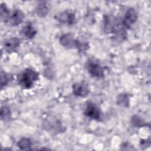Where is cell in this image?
<instances>
[{
    "mask_svg": "<svg viewBox=\"0 0 151 151\" xmlns=\"http://www.w3.org/2000/svg\"><path fill=\"white\" fill-rule=\"evenodd\" d=\"M75 47H76L80 52H83V51H86L89 48V46L87 43L82 42L76 40Z\"/></svg>",
    "mask_w": 151,
    "mask_h": 151,
    "instance_id": "obj_16",
    "label": "cell"
},
{
    "mask_svg": "<svg viewBox=\"0 0 151 151\" xmlns=\"http://www.w3.org/2000/svg\"><path fill=\"white\" fill-rule=\"evenodd\" d=\"M0 14H1V18L2 20L5 22L10 14V11H9L8 8L6 6L5 4L2 3L0 7Z\"/></svg>",
    "mask_w": 151,
    "mask_h": 151,
    "instance_id": "obj_14",
    "label": "cell"
},
{
    "mask_svg": "<svg viewBox=\"0 0 151 151\" xmlns=\"http://www.w3.org/2000/svg\"><path fill=\"white\" fill-rule=\"evenodd\" d=\"M137 19V14L136 10L133 8H129L124 15V19L122 20L123 24L126 28H127L130 25L134 23Z\"/></svg>",
    "mask_w": 151,
    "mask_h": 151,
    "instance_id": "obj_7",
    "label": "cell"
},
{
    "mask_svg": "<svg viewBox=\"0 0 151 151\" xmlns=\"http://www.w3.org/2000/svg\"><path fill=\"white\" fill-rule=\"evenodd\" d=\"M84 114L86 116L96 120H99L101 117V112L99 108L91 101H88L87 103Z\"/></svg>",
    "mask_w": 151,
    "mask_h": 151,
    "instance_id": "obj_3",
    "label": "cell"
},
{
    "mask_svg": "<svg viewBox=\"0 0 151 151\" xmlns=\"http://www.w3.org/2000/svg\"><path fill=\"white\" fill-rule=\"evenodd\" d=\"M21 33L27 38H32L37 34V30L31 24H28L25 25L21 30Z\"/></svg>",
    "mask_w": 151,
    "mask_h": 151,
    "instance_id": "obj_10",
    "label": "cell"
},
{
    "mask_svg": "<svg viewBox=\"0 0 151 151\" xmlns=\"http://www.w3.org/2000/svg\"><path fill=\"white\" fill-rule=\"evenodd\" d=\"M31 144L32 143L29 139L23 137L18 141L17 146L21 150H28L31 147Z\"/></svg>",
    "mask_w": 151,
    "mask_h": 151,
    "instance_id": "obj_12",
    "label": "cell"
},
{
    "mask_svg": "<svg viewBox=\"0 0 151 151\" xmlns=\"http://www.w3.org/2000/svg\"><path fill=\"white\" fill-rule=\"evenodd\" d=\"M132 122L135 126H142L145 123L143 120L138 116H134L132 117Z\"/></svg>",
    "mask_w": 151,
    "mask_h": 151,
    "instance_id": "obj_17",
    "label": "cell"
},
{
    "mask_svg": "<svg viewBox=\"0 0 151 151\" xmlns=\"http://www.w3.org/2000/svg\"><path fill=\"white\" fill-rule=\"evenodd\" d=\"M87 68L88 73L92 77L102 78L104 75V69L98 61L90 60L87 64Z\"/></svg>",
    "mask_w": 151,
    "mask_h": 151,
    "instance_id": "obj_2",
    "label": "cell"
},
{
    "mask_svg": "<svg viewBox=\"0 0 151 151\" xmlns=\"http://www.w3.org/2000/svg\"><path fill=\"white\" fill-rule=\"evenodd\" d=\"M60 42L61 45L65 48H71L76 47V40L73 37V35L70 33H67L63 35L60 38Z\"/></svg>",
    "mask_w": 151,
    "mask_h": 151,
    "instance_id": "obj_9",
    "label": "cell"
},
{
    "mask_svg": "<svg viewBox=\"0 0 151 151\" xmlns=\"http://www.w3.org/2000/svg\"><path fill=\"white\" fill-rule=\"evenodd\" d=\"M39 74L35 70L31 68L25 69L18 77L19 84L25 89L31 88L34 83L38 80Z\"/></svg>",
    "mask_w": 151,
    "mask_h": 151,
    "instance_id": "obj_1",
    "label": "cell"
},
{
    "mask_svg": "<svg viewBox=\"0 0 151 151\" xmlns=\"http://www.w3.org/2000/svg\"><path fill=\"white\" fill-rule=\"evenodd\" d=\"M76 15L70 11H65L57 16V19L63 23L68 25H72L76 22Z\"/></svg>",
    "mask_w": 151,
    "mask_h": 151,
    "instance_id": "obj_6",
    "label": "cell"
},
{
    "mask_svg": "<svg viewBox=\"0 0 151 151\" xmlns=\"http://www.w3.org/2000/svg\"><path fill=\"white\" fill-rule=\"evenodd\" d=\"M73 91L77 96L85 97L89 94L90 89L88 84L85 82H78L73 85Z\"/></svg>",
    "mask_w": 151,
    "mask_h": 151,
    "instance_id": "obj_5",
    "label": "cell"
},
{
    "mask_svg": "<svg viewBox=\"0 0 151 151\" xmlns=\"http://www.w3.org/2000/svg\"><path fill=\"white\" fill-rule=\"evenodd\" d=\"M20 40L17 37H12L6 40L4 42L5 50L7 52H12L19 46Z\"/></svg>",
    "mask_w": 151,
    "mask_h": 151,
    "instance_id": "obj_8",
    "label": "cell"
},
{
    "mask_svg": "<svg viewBox=\"0 0 151 151\" xmlns=\"http://www.w3.org/2000/svg\"><path fill=\"white\" fill-rule=\"evenodd\" d=\"M24 18V13L19 9H15L10 12L5 22L12 26H16L21 24L23 21Z\"/></svg>",
    "mask_w": 151,
    "mask_h": 151,
    "instance_id": "obj_4",
    "label": "cell"
},
{
    "mask_svg": "<svg viewBox=\"0 0 151 151\" xmlns=\"http://www.w3.org/2000/svg\"><path fill=\"white\" fill-rule=\"evenodd\" d=\"M117 103L121 106L127 107L129 104V97L127 94H121L119 95L117 99Z\"/></svg>",
    "mask_w": 151,
    "mask_h": 151,
    "instance_id": "obj_13",
    "label": "cell"
},
{
    "mask_svg": "<svg viewBox=\"0 0 151 151\" xmlns=\"http://www.w3.org/2000/svg\"><path fill=\"white\" fill-rule=\"evenodd\" d=\"M11 110L7 106H2L1 109V118L2 120H6L11 116Z\"/></svg>",
    "mask_w": 151,
    "mask_h": 151,
    "instance_id": "obj_15",
    "label": "cell"
},
{
    "mask_svg": "<svg viewBox=\"0 0 151 151\" xmlns=\"http://www.w3.org/2000/svg\"><path fill=\"white\" fill-rule=\"evenodd\" d=\"M8 77L7 74L4 72L3 71H1V86H6L8 84Z\"/></svg>",
    "mask_w": 151,
    "mask_h": 151,
    "instance_id": "obj_18",
    "label": "cell"
},
{
    "mask_svg": "<svg viewBox=\"0 0 151 151\" xmlns=\"http://www.w3.org/2000/svg\"><path fill=\"white\" fill-rule=\"evenodd\" d=\"M37 14L40 17H45L49 12L48 4L45 2L40 3L37 8Z\"/></svg>",
    "mask_w": 151,
    "mask_h": 151,
    "instance_id": "obj_11",
    "label": "cell"
}]
</instances>
